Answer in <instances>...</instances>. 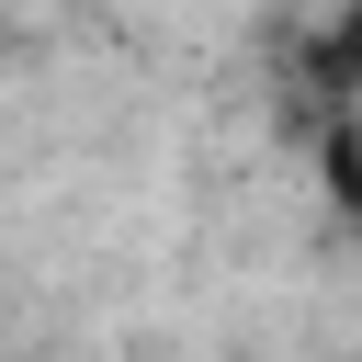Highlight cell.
Masks as SVG:
<instances>
[{
	"label": "cell",
	"instance_id": "6da1fadb",
	"mask_svg": "<svg viewBox=\"0 0 362 362\" xmlns=\"http://www.w3.org/2000/svg\"><path fill=\"white\" fill-rule=\"evenodd\" d=\"M317 170H328L339 226H362V102H351V113H317Z\"/></svg>",
	"mask_w": 362,
	"mask_h": 362
},
{
	"label": "cell",
	"instance_id": "7a4b0ae2",
	"mask_svg": "<svg viewBox=\"0 0 362 362\" xmlns=\"http://www.w3.org/2000/svg\"><path fill=\"white\" fill-rule=\"evenodd\" d=\"M0 34H11V23H0Z\"/></svg>",
	"mask_w": 362,
	"mask_h": 362
}]
</instances>
